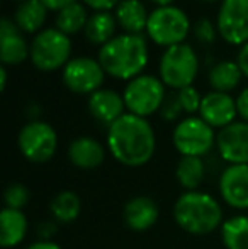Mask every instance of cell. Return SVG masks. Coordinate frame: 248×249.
<instances>
[{"label": "cell", "mask_w": 248, "mask_h": 249, "mask_svg": "<svg viewBox=\"0 0 248 249\" xmlns=\"http://www.w3.org/2000/svg\"><path fill=\"white\" fill-rule=\"evenodd\" d=\"M87 22H89L87 10H85V7L78 2L61 9L57 16V29L61 31V33L66 34V36L76 34L82 29H85Z\"/></svg>", "instance_id": "obj_27"}, {"label": "cell", "mask_w": 248, "mask_h": 249, "mask_svg": "<svg viewBox=\"0 0 248 249\" xmlns=\"http://www.w3.org/2000/svg\"><path fill=\"white\" fill-rule=\"evenodd\" d=\"M48 16V9L41 0H26L16 9L14 22L22 33H39Z\"/></svg>", "instance_id": "obj_23"}, {"label": "cell", "mask_w": 248, "mask_h": 249, "mask_svg": "<svg viewBox=\"0 0 248 249\" xmlns=\"http://www.w3.org/2000/svg\"><path fill=\"white\" fill-rule=\"evenodd\" d=\"M152 2L158 7H169V5H172L173 0H152Z\"/></svg>", "instance_id": "obj_39"}, {"label": "cell", "mask_w": 248, "mask_h": 249, "mask_svg": "<svg viewBox=\"0 0 248 249\" xmlns=\"http://www.w3.org/2000/svg\"><path fill=\"white\" fill-rule=\"evenodd\" d=\"M26 249H63V248L58 243H55V241L38 239V241H34V243H31Z\"/></svg>", "instance_id": "obj_37"}, {"label": "cell", "mask_w": 248, "mask_h": 249, "mask_svg": "<svg viewBox=\"0 0 248 249\" xmlns=\"http://www.w3.org/2000/svg\"><path fill=\"white\" fill-rule=\"evenodd\" d=\"M82 213V198L75 190H61L51 198L50 215L58 224H72Z\"/></svg>", "instance_id": "obj_21"}, {"label": "cell", "mask_w": 248, "mask_h": 249, "mask_svg": "<svg viewBox=\"0 0 248 249\" xmlns=\"http://www.w3.org/2000/svg\"><path fill=\"white\" fill-rule=\"evenodd\" d=\"M236 108H238V115L245 122H248V89L242 90L240 95L236 97Z\"/></svg>", "instance_id": "obj_34"}, {"label": "cell", "mask_w": 248, "mask_h": 249, "mask_svg": "<svg viewBox=\"0 0 248 249\" xmlns=\"http://www.w3.org/2000/svg\"><path fill=\"white\" fill-rule=\"evenodd\" d=\"M206 178V163L202 158L195 156H180L175 166V180L184 192L199 190Z\"/></svg>", "instance_id": "obj_22"}, {"label": "cell", "mask_w": 248, "mask_h": 249, "mask_svg": "<svg viewBox=\"0 0 248 249\" xmlns=\"http://www.w3.org/2000/svg\"><path fill=\"white\" fill-rule=\"evenodd\" d=\"M31 50L24 39V34L16 22L2 19L0 22V61L2 65H20Z\"/></svg>", "instance_id": "obj_18"}, {"label": "cell", "mask_w": 248, "mask_h": 249, "mask_svg": "<svg viewBox=\"0 0 248 249\" xmlns=\"http://www.w3.org/2000/svg\"><path fill=\"white\" fill-rule=\"evenodd\" d=\"M104 76H106V71L99 59L95 61V59L83 56V58L70 59L66 63L61 78L70 92L80 93V95H92L94 92L100 90Z\"/></svg>", "instance_id": "obj_10"}, {"label": "cell", "mask_w": 248, "mask_h": 249, "mask_svg": "<svg viewBox=\"0 0 248 249\" xmlns=\"http://www.w3.org/2000/svg\"><path fill=\"white\" fill-rule=\"evenodd\" d=\"M182 114H184V108H182V105H180L179 99H177V93L175 95L167 97L162 108H160V117L167 122H175L177 119L182 117Z\"/></svg>", "instance_id": "obj_30"}, {"label": "cell", "mask_w": 248, "mask_h": 249, "mask_svg": "<svg viewBox=\"0 0 248 249\" xmlns=\"http://www.w3.org/2000/svg\"><path fill=\"white\" fill-rule=\"evenodd\" d=\"M99 63L107 75L117 80L139 76L148 63V44L141 34H121L104 44L99 51Z\"/></svg>", "instance_id": "obj_3"}, {"label": "cell", "mask_w": 248, "mask_h": 249, "mask_svg": "<svg viewBox=\"0 0 248 249\" xmlns=\"http://www.w3.org/2000/svg\"><path fill=\"white\" fill-rule=\"evenodd\" d=\"M216 138L218 134L214 132V129L195 115H189L179 121L172 132L173 148L180 156H206L216 146Z\"/></svg>", "instance_id": "obj_8"}, {"label": "cell", "mask_w": 248, "mask_h": 249, "mask_svg": "<svg viewBox=\"0 0 248 249\" xmlns=\"http://www.w3.org/2000/svg\"><path fill=\"white\" fill-rule=\"evenodd\" d=\"M31 200V192L26 185L19 183H10L9 187L3 190V203L9 209H16V210H22L24 207L29 203Z\"/></svg>", "instance_id": "obj_28"}, {"label": "cell", "mask_w": 248, "mask_h": 249, "mask_svg": "<svg viewBox=\"0 0 248 249\" xmlns=\"http://www.w3.org/2000/svg\"><path fill=\"white\" fill-rule=\"evenodd\" d=\"M66 156L75 168L82 171H92L104 163L106 148L90 136H80L70 142Z\"/></svg>", "instance_id": "obj_16"}, {"label": "cell", "mask_w": 248, "mask_h": 249, "mask_svg": "<svg viewBox=\"0 0 248 249\" xmlns=\"http://www.w3.org/2000/svg\"><path fill=\"white\" fill-rule=\"evenodd\" d=\"M238 108H236V99H233L229 93L223 92H209L202 97L201 108H199V117L208 122L212 129H225L229 124L236 122Z\"/></svg>", "instance_id": "obj_14"}, {"label": "cell", "mask_w": 248, "mask_h": 249, "mask_svg": "<svg viewBox=\"0 0 248 249\" xmlns=\"http://www.w3.org/2000/svg\"><path fill=\"white\" fill-rule=\"evenodd\" d=\"M150 14L141 0H121L116 7V20L126 34H141L146 31Z\"/></svg>", "instance_id": "obj_20"}, {"label": "cell", "mask_w": 248, "mask_h": 249, "mask_svg": "<svg viewBox=\"0 0 248 249\" xmlns=\"http://www.w3.org/2000/svg\"><path fill=\"white\" fill-rule=\"evenodd\" d=\"M119 2L121 0H83V3H85L87 7L97 10V12H109L111 9L117 7Z\"/></svg>", "instance_id": "obj_33"}, {"label": "cell", "mask_w": 248, "mask_h": 249, "mask_svg": "<svg viewBox=\"0 0 248 249\" xmlns=\"http://www.w3.org/2000/svg\"><path fill=\"white\" fill-rule=\"evenodd\" d=\"M199 71V58L192 46L177 44L167 48L160 59V80L163 85L173 90H182L192 87Z\"/></svg>", "instance_id": "obj_5"}, {"label": "cell", "mask_w": 248, "mask_h": 249, "mask_svg": "<svg viewBox=\"0 0 248 249\" xmlns=\"http://www.w3.org/2000/svg\"><path fill=\"white\" fill-rule=\"evenodd\" d=\"M218 192L233 210H248V164H228L219 175Z\"/></svg>", "instance_id": "obj_12"}, {"label": "cell", "mask_w": 248, "mask_h": 249, "mask_svg": "<svg viewBox=\"0 0 248 249\" xmlns=\"http://www.w3.org/2000/svg\"><path fill=\"white\" fill-rule=\"evenodd\" d=\"M236 63H238L242 73L248 78V43L242 46V50H240V53H238V61Z\"/></svg>", "instance_id": "obj_36"}, {"label": "cell", "mask_w": 248, "mask_h": 249, "mask_svg": "<svg viewBox=\"0 0 248 249\" xmlns=\"http://www.w3.org/2000/svg\"><path fill=\"white\" fill-rule=\"evenodd\" d=\"M29 222L24 210L3 207L0 212V246L9 249L16 248L26 239Z\"/></svg>", "instance_id": "obj_19"}, {"label": "cell", "mask_w": 248, "mask_h": 249, "mask_svg": "<svg viewBox=\"0 0 248 249\" xmlns=\"http://www.w3.org/2000/svg\"><path fill=\"white\" fill-rule=\"evenodd\" d=\"M219 158L228 164H248V122H233L216 138Z\"/></svg>", "instance_id": "obj_13"}, {"label": "cell", "mask_w": 248, "mask_h": 249, "mask_svg": "<svg viewBox=\"0 0 248 249\" xmlns=\"http://www.w3.org/2000/svg\"><path fill=\"white\" fill-rule=\"evenodd\" d=\"M116 16L111 12H95L89 17V22L85 26V37L92 44H107L114 37L116 33Z\"/></svg>", "instance_id": "obj_26"}, {"label": "cell", "mask_w": 248, "mask_h": 249, "mask_svg": "<svg viewBox=\"0 0 248 249\" xmlns=\"http://www.w3.org/2000/svg\"><path fill=\"white\" fill-rule=\"evenodd\" d=\"M19 151L31 163H48L58 149V134L51 124L44 121H31L17 136Z\"/></svg>", "instance_id": "obj_9"}, {"label": "cell", "mask_w": 248, "mask_h": 249, "mask_svg": "<svg viewBox=\"0 0 248 249\" xmlns=\"http://www.w3.org/2000/svg\"><path fill=\"white\" fill-rule=\"evenodd\" d=\"M160 219V207L148 195H136L123 207V222L133 232H146Z\"/></svg>", "instance_id": "obj_15"}, {"label": "cell", "mask_w": 248, "mask_h": 249, "mask_svg": "<svg viewBox=\"0 0 248 249\" xmlns=\"http://www.w3.org/2000/svg\"><path fill=\"white\" fill-rule=\"evenodd\" d=\"M243 73L238 63L235 61H219L209 71V85L214 92L228 93L238 87Z\"/></svg>", "instance_id": "obj_25"}, {"label": "cell", "mask_w": 248, "mask_h": 249, "mask_svg": "<svg viewBox=\"0 0 248 249\" xmlns=\"http://www.w3.org/2000/svg\"><path fill=\"white\" fill-rule=\"evenodd\" d=\"M191 22L187 14L179 7H156L150 14L146 34L158 46L172 48L182 44L189 36Z\"/></svg>", "instance_id": "obj_6"}, {"label": "cell", "mask_w": 248, "mask_h": 249, "mask_svg": "<svg viewBox=\"0 0 248 249\" xmlns=\"http://www.w3.org/2000/svg\"><path fill=\"white\" fill-rule=\"evenodd\" d=\"M89 112L95 121L104 125H113L119 117L126 114L124 99L117 92L109 89H100L89 95Z\"/></svg>", "instance_id": "obj_17"}, {"label": "cell", "mask_w": 248, "mask_h": 249, "mask_svg": "<svg viewBox=\"0 0 248 249\" xmlns=\"http://www.w3.org/2000/svg\"><path fill=\"white\" fill-rule=\"evenodd\" d=\"M218 33L228 44L243 46L248 43V0H221Z\"/></svg>", "instance_id": "obj_11"}, {"label": "cell", "mask_w": 248, "mask_h": 249, "mask_svg": "<svg viewBox=\"0 0 248 249\" xmlns=\"http://www.w3.org/2000/svg\"><path fill=\"white\" fill-rule=\"evenodd\" d=\"M177 99H179L180 105L184 108V114H195L199 112L201 108V102H202V97L199 95V92L194 89V87H187V89H182L177 92Z\"/></svg>", "instance_id": "obj_29"}, {"label": "cell", "mask_w": 248, "mask_h": 249, "mask_svg": "<svg viewBox=\"0 0 248 249\" xmlns=\"http://www.w3.org/2000/svg\"><path fill=\"white\" fill-rule=\"evenodd\" d=\"M204 2H218V0H204Z\"/></svg>", "instance_id": "obj_40"}, {"label": "cell", "mask_w": 248, "mask_h": 249, "mask_svg": "<svg viewBox=\"0 0 248 249\" xmlns=\"http://www.w3.org/2000/svg\"><path fill=\"white\" fill-rule=\"evenodd\" d=\"M16 2H20V3H22V2H26V0H16Z\"/></svg>", "instance_id": "obj_41"}, {"label": "cell", "mask_w": 248, "mask_h": 249, "mask_svg": "<svg viewBox=\"0 0 248 249\" xmlns=\"http://www.w3.org/2000/svg\"><path fill=\"white\" fill-rule=\"evenodd\" d=\"M219 236L225 249H248V215L236 213L225 219Z\"/></svg>", "instance_id": "obj_24"}, {"label": "cell", "mask_w": 248, "mask_h": 249, "mask_svg": "<svg viewBox=\"0 0 248 249\" xmlns=\"http://www.w3.org/2000/svg\"><path fill=\"white\" fill-rule=\"evenodd\" d=\"M123 99L129 114L146 119L162 108L167 99L165 85L153 75H139L128 82Z\"/></svg>", "instance_id": "obj_7"}, {"label": "cell", "mask_w": 248, "mask_h": 249, "mask_svg": "<svg viewBox=\"0 0 248 249\" xmlns=\"http://www.w3.org/2000/svg\"><path fill=\"white\" fill-rule=\"evenodd\" d=\"M41 2L46 5L48 10H58V12H60L61 9H65V7L78 2V0H41Z\"/></svg>", "instance_id": "obj_35"}, {"label": "cell", "mask_w": 248, "mask_h": 249, "mask_svg": "<svg viewBox=\"0 0 248 249\" xmlns=\"http://www.w3.org/2000/svg\"><path fill=\"white\" fill-rule=\"evenodd\" d=\"M33 65L41 71H55L65 68L72 54V41L57 27L43 29L34 36L29 46Z\"/></svg>", "instance_id": "obj_4"}, {"label": "cell", "mask_w": 248, "mask_h": 249, "mask_svg": "<svg viewBox=\"0 0 248 249\" xmlns=\"http://www.w3.org/2000/svg\"><path fill=\"white\" fill-rule=\"evenodd\" d=\"M58 227H60V224H58L55 219L41 220L36 227V234L41 241H51V237L58 232Z\"/></svg>", "instance_id": "obj_32"}, {"label": "cell", "mask_w": 248, "mask_h": 249, "mask_svg": "<svg viewBox=\"0 0 248 249\" xmlns=\"http://www.w3.org/2000/svg\"><path fill=\"white\" fill-rule=\"evenodd\" d=\"M172 217L179 229L197 237L216 232L225 222L221 203L211 194L202 190L180 194L173 203Z\"/></svg>", "instance_id": "obj_2"}, {"label": "cell", "mask_w": 248, "mask_h": 249, "mask_svg": "<svg viewBox=\"0 0 248 249\" xmlns=\"http://www.w3.org/2000/svg\"><path fill=\"white\" fill-rule=\"evenodd\" d=\"M194 36L201 44H211L216 39V27L209 19H199L194 24Z\"/></svg>", "instance_id": "obj_31"}, {"label": "cell", "mask_w": 248, "mask_h": 249, "mask_svg": "<svg viewBox=\"0 0 248 249\" xmlns=\"http://www.w3.org/2000/svg\"><path fill=\"white\" fill-rule=\"evenodd\" d=\"M7 87V70H5V65L0 66V90H5Z\"/></svg>", "instance_id": "obj_38"}, {"label": "cell", "mask_w": 248, "mask_h": 249, "mask_svg": "<svg viewBox=\"0 0 248 249\" xmlns=\"http://www.w3.org/2000/svg\"><path fill=\"white\" fill-rule=\"evenodd\" d=\"M107 149L126 168H141L156 151V136L148 119L126 112L107 127Z\"/></svg>", "instance_id": "obj_1"}]
</instances>
